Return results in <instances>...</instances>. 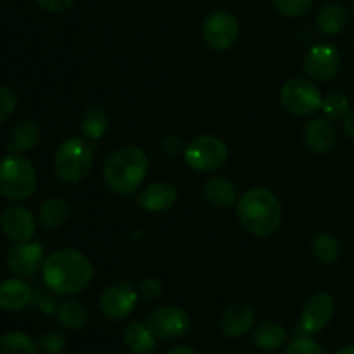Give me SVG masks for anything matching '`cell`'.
I'll return each mask as SVG.
<instances>
[{
	"label": "cell",
	"instance_id": "cell-13",
	"mask_svg": "<svg viewBox=\"0 0 354 354\" xmlns=\"http://www.w3.org/2000/svg\"><path fill=\"white\" fill-rule=\"evenodd\" d=\"M44 248L40 242H16L7 252V266L19 279H30L40 270Z\"/></svg>",
	"mask_w": 354,
	"mask_h": 354
},
{
	"label": "cell",
	"instance_id": "cell-28",
	"mask_svg": "<svg viewBox=\"0 0 354 354\" xmlns=\"http://www.w3.org/2000/svg\"><path fill=\"white\" fill-rule=\"evenodd\" d=\"M0 354H38V346L23 332H7L0 337Z\"/></svg>",
	"mask_w": 354,
	"mask_h": 354
},
{
	"label": "cell",
	"instance_id": "cell-20",
	"mask_svg": "<svg viewBox=\"0 0 354 354\" xmlns=\"http://www.w3.org/2000/svg\"><path fill=\"white\" fill-rule=\"evenodd\" d=\"M123 341L127 348L135 354H149L156 348V335L149 328L147 324L131 322L123 332Z\"/></svg>",
	"mask_w": 354,
	"mask_h": 354
},
{
	"label": "cell",
	"instance_id": "cell-6",
	"mask_svg": "<svg viewBox=\"0 0 354 354\" xmlns=\"http://www.w3.org/2000/svg\"><path fill=\"white\" fill-rule=\"evenodd\" d=\"M280 102L294 116H313L322 109L324 97L311 80L292 78L283 83Z\"/></svg>",
	"mask_w": 354,
	"mask_h": 354
},
{
	"label": "cell",
	"instance_id": "cell-5",
	"mask_svg": "<svg viewBox=\"0 0 354 354\" xmlns=\"http://www.w3.org/2000/svg\"><path fill=\"white\" fill-rule=\"evenodd\" d=\"M37 189V171L30 159L9 154L0 161V196L9 201H24Z\"/></svg>",
	"mask_w": 354,
	"mask_h": 354
},
{
	"label": "cell",
	"instance_id": "cell-34",
	"mask_svg": "<svg viewBox=\"0 0 354 354\" xmlns=\"http://www.w3.org/2000/svg\"><path fill=\"white\" fill-rule=\"evenodd\" d=\"M31 303H33V306L44 315H52V313H55V311H57L55 301L52 299L50 294L45 292L44 289H35L33 290V299H31Z\"/></svg>",
	"mask_w": 354,
	"mask_h": 354
},
{
	"label": "cell",
	"instance_id": "cell-3",
	"mask_svg": "<svg viewBox=\"0 0 354 354\" xmlns=\"http://www.w3.org/2000/svg\"><path fill=\"white\" fill-rule=\"evenodd\" d=\"M149 171V158L140 147H120L107 158L104 165V180L113 192L131 196Z\"/></svg>",
	"mask_w": 354,
	"mask_h": 354
},
{
	"label": "cell",
	"instance_id": "cell-2",
	"mask_svg": "<svg viewBox=\"0 0 354 354\" xmlns=\"http://www.w3.org/2000/svg\"><path fill=\"white\" fill-rule=\"evenodd\" d=\"M237 214L242 227L254 237H272L282 223L279 197L265 187H254L237 201Z\"/></svg>",
	"mask_w": 354,
	"mask_h": 354
},
{
	"label": "cell",
	"instance_id": "cell-30",
	"mask_svg": "<svg viewBox=\"0 0 354 354\" xmlns=\"http://www.w3.org/2000/svg\"><path fill=\"white\" fill-rule=\"evenodd\" d=\"M272 2L275 9L287 17L304 16L313 6V0H272Z\"/></svg>",
	"mask_w": 354,
	"mask_h": 354
},
{
	"label": "cell",
	"instance_id": "cell-17",
	"mask_svg": "<svg viewBox=\"0 0 354 354\" xmlns=\"http://www.w3.org/2000/svg\"><path fill=\"white\" fill-rule=\"evenodd\" d=\"M304 140L308 147L317 154H325L332 151L337 140V131L328 118H315L304 128Z\"/></svg>",
	"mask_w": 354,
	"mask_h": 354
},
{
	"label": "cell",
	"instance_id": "cell-38",
	"mask_svg": "<svg viewBox=\"0 0 354 354\" xmlns=\"http://www.w3.org/2000/svg\"><path fill=\"white\" fill-rule=\"evenodd\" d=\"M342 123H344L346 135H348L349 138H353V140H354V111H349V113L346 114V118H344V121H342Z\"/></svg>",
	"mask_w": 354,
	"mask_h": 354
},
{
	"label": "cell",
	"instance_id": "cell-25",
	"mask_svg": "<svg viewBox=\"0 0 354 354\" xmlns=\"http://www.w3.org/2000/svg\"><path fill=\"white\" fill-rule=\"evenodd\" d=\"M69 218V206L61 197H50L40 207V223L47 230L61 228Z\"/></svg>",
	"mask_w": 354,
	"mask_h": 354
},
{
	"label": "cell",
	"instance_id": "cell-32",
	"mask_svg": "<svg viewBox=\"0 0 354 354\" xmlns=\"http://www.w3.org/2000/svg\"><path fill=\"white\" fill-rule=\"evenodd\" d=\"M17 107V97L9 86L0 85V124L6 123Z\"/></svg>",
	"mask_w": 354,
	"mask_h": 354
},
{
	"label": "cell",
	"instance_id": "cell-22",
	"mask_svg": "<svg viewBox=\"0 0 354 354\" xmlns=\"http://www.w3.org/2000/svg\"><path fill=\"white\" fill-rule=\"evenodd\" d=\"M346 23H348V12L339 3H327L318 10L317 16V26L327 37H334L344 30Z\"/></svg>",
	"mask_w": 354,
	"mask_h": 354
},
{
	"label": "cell",
	"instance_id": "cell-40",
	"mask_svg": "<svg viewBox=\"0 0 354 354\" xmlns=\"http://www.w3.org/2000/svg\"><path fill=\"white\" fill-rule=\"evenodd\" d=\"M335 354H354V346H348V348L339 349V351Z\"/></svg>",
	"mask_w": 354,
	"mask_h": 354
},
{
	"label": "cell",
	"instance_id": "cell-14",
	"mask_svg": "<svg viewBox=\"0 0 354 354\" xmlns=\"http://www.w3.org/2000/svg\"><path fill=\"white\" fill-rule=\"evenodd\" d=\"M0 228L3 235L14 242H28L37 232V220L30 209L23 206H12L3 211L0 218Z\"/></svg>",
	"mask_w": 354,
	"mask_h": 354
},
{
	"label": "cell",
	"instance_id": "cell-36",
	"mask_svg": "<svg viewBox=\"0 0 354 354\" xmlns=\"http://www.w3.org/2000/svg\"><path fill=\"white\" fill-rule=\"evenodd\" d=\"M47 12H64L76 0H35Z\"/></svg>",
	"mask_w": 354,
	"mask_h": 354
},
{
	"label": "cell",
	"instance_id": "cell-27",
	"mask_svg": "<svg viewBox=\"0 0 354 354\" xmlns=\"http://www.w3.org/2000/svg\"><path fill=\"white\" fill-rule=\"evenodd\" d=\"M311 251L320 263H335L341 254L339 241L328 232H320L311 239Z\"/></svg>",
	"mask_w": 354,
	"mask_h": 354
},
{
	"label": "cell",
	"instance_id": "cell-16",
	"mask_svg": "<svg viewBox=\"0 0 354 354\" xmlns=\"http://www.w3.org/2000/svg\"><path fill=\"white\" fill-rule=\"evenodd\" d=\"M256 313L249 304L237 303L227 308L220 318V328L227 337H242L252 328Z\"/></svg>",
	"mask_w": 354,
	"mask_h": 354
},
{
	"label": "cell",
	"instance_id": "cell-7",
	"mask_svg": "<svg viewBox=\"0 0 354 354\" xmlns=\"http://www.w3.org/2000/svg\"><path fill=\"white\" fill-rule=\"evenodd\" d=\"M185 162L196 171H216L228 158L227 145L213 135H201L194 138L183 151Z\"/></svg>",
	"mask_w": 354,
	"mask_h": 354
},
{
	"label": "cell",
	"instance_id": "cell-29",
	"mask_svg": "<svg viewBox=\"0 0 354 354\" xmlns=\"http://www.w3.org/2000/svg\"><path fill=\"white\" fill-rule=\"evenodd\" d=\"M322 111L328 120H344L349 113V99L342 93H330L324 99Z\"/></svg>",
	"mask_w": 354,
	"mask_h": 354
},
{
	"label": "cell",
	"instance_id": "cell-1",
	"mask_svg": "<svg viewBox=\"0 0 354 354\" xmlns=\"http://www.w3.org/2000/svg\"><path fill=\"white\" fill-rule=\"evenodd\" d=\"M44 283L57 296H73L88 287L93 266L83 252L76 249H59L41 265Z\"/></svg>",
	"mask_w": 354,
	"mask_h": 354
},
{
	"label": "cell",
	"instance_id": "cell-39",
	"mask_svg": "<svg viewBox=\"0 0 354 354\" xmlns=\"http://www.w3.org/2000/svg\"><path fill=\"white\" fill-rule=\"evenodd\" d=\"M168 354H197L194 351L192 348H189V346H176V348L169 349Z\"/></svg>",
	"mask_w": 354,
	"mask_h": 354
},
{
	"label": "cell",
	"instance_id": "cell-11",
	"mask_svg": "<svg viewBox=\"0 0 354 354\" xmlns=\"http://www.w3.org/2000/svg\"><path fill=\"white\" fill-rule=\"evenodd\" d=\"M341 68V54L330 44H318L304 57V71L315 82H328Z\"/></svg>",
	"mask_w": 354,
	"mask_h": 354
},
{
	"label": "cell",
	"instance_id": "cell-18",
	"mask_svg": "<svg viewBox=\"0 0 354 354\" xmlns=\"http://www.w3.org/2000/svg\"><path fill=\"white\" fill-rule=\"evenodd\" d=\"M33 299V290L24 280L7 279L0 282V308L6 311H21Z\"/></svg>",
	"mask_w": 354,
	"mask_h": 354
},
{
	"label": "cell",
	"instance_id": "cell-31",
	"mask_svg": "<svg viewBox=\"0 0 354 354\" xmlns=\"http://www.w3.org/2000/svg\"><path fill=\"white\" fill-rule=\"evenodd\" d=\"M286 354H325V351L310 335H297L289 342Z\"/></svg>",
	"mask_w": 354,
	"mask_h": 354
},
{
	"label": "cell",
	"instance_id": "cell-33",
	"mask_svg": "<svg viewBox=\"0 0 354 354\" xmlns=\"http://www.w3.org/2000/svg\"><path fill=\"white\" fill-rule=\"evenodd\" d=\"M40 348L47 354H59L66 348V337L61 332H45L40 337Z\"/></svg>",
	"mask_w": 354,
	"mask_h": 354
},
{
	"label": "cell",
	"instance_id": "cell-41",
	"mask_svg": "<svg viewBox=\"0 0 354 354\" xmlns=\"http://www.w3.org/2000/svg\"><path fill=\"white\" fill-rule=\"evenodd\" d=\"M353 10H354V3H353Z\"/></svg>",
	"mask_w": 354,
	"mask_h": 354
},
{
	"label": "cell",
	"instance_id": "cell-8",
	"mask_svg": "<svg viewBox=\"0 0 354 354\" xmlns=\"http://www.w3.org/2000/svg\"><path fill=\"white\" fill-rule=\"evenodd\" d=\"M241 35L239 21L228 10H214L203 24V38L214 50H228L234 47Z\"/></svg>",
	"mask_w": 354,
	"mask_h": 354
},
{
	"label": "cell",
	"instance_id": "cell-9",
	"mask_svg": "<svg viewBox=\"0 0 354 354\" xmlns=\"http://www.w3.org/2000/svg\"><path fill=\"white\" fill-rule=\"evenodd\" d=\"M147 325L158 339L175 341L189 332L190 318L178 306H159L149 313Z\"/></svg>",
	"mask_w": 354,
	"mask_h": 354
},
{
	"label": "cell",
	"instance_id": "cell-12",
	"mask_svg": "<svg viewBox=\"0 0 354 354\" xmlns=\"http://www.w3.org/2000/svg\"><path fill=\"white\" fill-rule=\"evenodd\" d=\"M334 313L335 303L332 296L325 292L315 294L304 303L303 311H301V330L306 335L318 334L330 324Z\"/></svg>",
	"mask_w": 354,
	"mask_h": 354
},
{
	"label": "cell",
	"instance_id": "cell-19",
	"mask_svg": "<svg viewBox=\"0 0 354 354\" xmlns=\"http://www.w3.org/2000/svg\"><path fill=\"white\" fill-rule=\"evenodd\" d=\"M204 197L216 207H230L237 203V189L234 183L223 176H211L204 183Z\"/></svg>",
	"mask_w": 354,
	"mask_h": 354
},
{
	"label": "cell",
	"instance_id": "cell-35",
	"mask_svg": "<svg viewBox=\"0 0 354 354\" xmlns=\"http://www.w3.org/2000/svg\"><path fill=\"white\" fill-rule=\"evenodd\" d=\"M138 294H140L144 299H149V301L158 299V297L162 294V283L159 282L158 279L147 277V279H144L140 283H138Z\"/></svg>",
	"mask_w": 354,
	"mask_h": 354
},
{
	"label": "cell",
	"instance_id": "cell-26",
	"mask_svg": "<svg viewBox=\"0 0 354 354\" xmlns=\"http://www.w3.org/2000/svg\"><path fill=\"white\" fill-rule=\"evenodd\" d=\"M82 133L90 140H100L109 128V118L100 107H86L80 120Z\"/></svg>",
	"mask_w": 354,
	"mask_h": 354
},
{
	"label": "cell",
	"instance_id": "cell-37",
	"mask_svg": "<svg viewBox=\"0 0 354 354\" xmlns=\"http://www.w3.org/2000/svg\"><path fill=\"white\" fill-rule=\"evenodd\" d=\"M161 149L166 156L173 158V156L178 154L180 149H182V142H180V138L176 137V135H168V137H165L161 140Z\"/></svg>",
	"mask_w": 354,
	"mask_h": 354
},
{
	"label": "cell",
	"instance_id": "cell-4",
	"mask_svg": "<svg viewBox=\"0 0 354 354\" xmlns=\"http://www.w3.org/2000/svg\"><path fill=\"white\" fill-rule=\"evenodd\" d=\"M93 162V145L73 137L62 142L54 156V171L66 183H78L88 175Z\"/></svg>",
	"mask_w": 354,
	"mask_h": 354
},
{
	"label": "cell",
	"instance_id": "cell-15",
	"mask_svg": "<svg viewBox=\"0 0 354 354\" xmlns=\"http://www.w3.org/2000/svg\"><path fill=\"white\" fill-rule=\"evenodd\" d=\"M176 189L168 182H156L145 187L137 197V204L149 213H161L176 203Z\"/></svg>",
	"mask_w": 354,
	"mask_h": 354
},
{
	"label": "cell",
	"instance_id": "cell-24",
	"mask_svg": "<svg viewBox=\"0 0 354 354\" xmlns=\"http://www.w3.org/2000/svg\"><path fill=\"white\" fill-rule=\"evenodd\" d=\"M55 317H57V322L61 327L73 332L85 327L86 320H88V313H86L85 306L75 299L64 301V303L59 304L57 311H55Z\"/></svg>",
	"mask_w": 354,
	"mask_h": 354
},
{
	"label": "cell",
	"instance_id": "cell-10",
	"mask_svg": "<svg viewBox=\"0 0 354 354\" xmlns=\"http://www.w3.org/2000/svg\"><path fill=\"white\" fill-rule=\"evenodd\" d=\"M137 290L128 282H114L102 290L99 299L100 311L109 320H123L137 304Z\"/></svg>",
	"mask_w": 354,
	"mask_h": 354
},
{
	"label": "cell",
	"instance_id": "cell-21",
	"mask_svg": "<svg viewBox=\"0 0 354 354\" xmlns=\"http://www.w3.org/2000/svg\"><path fill=\"white\" fill-rule=\"evenodd\" d=\"M40 140V128L33 121H19L10 131L7 151L9 154H21L37 147Z\"/></svg>",
	"mask_w": 354,
	"mask_h": 354
},
{
	"label": "cell",
	"instance_id": "cell-23",
	"mask_svg": "<svg viewBox=\"0 0 354 354\" xmlns=\"http://www.w3.org/2000/svg\"><path fill=\"white\" fill-rule=\"evenodd\" d=\"M252 341L259 349L273 351V349H279L286 344L287 332L282 325L275 324V322H263L254 328Z\"/></svg>",
	"mask_w": 354,
	"mask_h": 354
}]
</instances>
